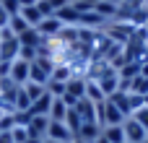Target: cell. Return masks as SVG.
Here are the masks:
<instances>
[{"mask_svg": "<svg viewBox=\"0 0 148 143\" xmlns=\"http://www.w3.org/2000/svg\"><path fill=\"white\" fill-rule=\"evenodd\" d=\"M133 31H135V26H130V23H125V21H109V23L104 26V34L109 36V42L122 44V47L130 42Z\"/></svg>", "mask_w": 148, "mask_h": 143, "instance_id": "obj_1", "label": "cell"}, {"mask_svg": "<svg viewBox=\"0 0 148 143\" xmlns=\"http://www.w3.org/2000/svg\"><path fill=\"white\" fill-rule=\"evenodd\" d=\"M18 36L10 31V29H0V60L5 63H13L18 57Z\"/></svg>", "mask_w": 148, "mask_h": 143, "instance_id": "obj_2", "label": "cell"}, {"mask_svg": "<svg viewBox=\"0 0 148 143\" xmlns=\"http://www.w3.org/2000/svg\"><path fill=\"white\" fill-rule=\"evenodd\" d=\"M96 83L101 86L104 96H112L114 91H120V76H117V70H114L112 65H107V68L101 70V76L96 78Z\"/></svg>", "mask_w": 148, "mask_h": 143, "instance_id": "obj_3", "label": "cell"}, {"mask_svg": "<svg viewBox=\"0 0 148 143\" xmlns=\"http://www.w3.org/2000/svg\"><path fill=\"white\" fill-rule=\"evenodd\" d=\"M29 68H31V63H23V60H13L10 63V70H8V78L16 83V86H23V83H29Z\"/></svg>", "mask_w": 148, "mask_h": 143, "instance_id": "obj_4", "label": "cell"}, {"mask_svg": "<svg viewBox=\"0 0 148 143\" xmlns=\"http://www.w3.org/2000/svg\"><path fill=\"white\" fill-rule=\"evenodd\" d=\"M122 133H125V143H143L148 138V133L133 120V117H127V120L122 122Z\"/></svg>", "mask_w": 148, "mask_h": 143, "instance_id": "obj_5", "label": "cell"}, {"mask_svg": "<svg viewBox=\"0 0 148 143\" xmlns=\"http://www.w3.org/2000/svg\"><path fill=\"white\" fill-rule=\"evenodd\" d=\"M44 138H49V141H60V143H70V141H73V133L68 130L65 122H55V120H49V128H47V135H44Z\"/></svg>", "mask_w": 148, "mask_h": 143, "instance_id": "obj_6", "label": "cell"}, {"mask_svg": "<svg viewBox=\"0 0 148 143\" xmlns=\"http://www.w3.org/2000/svg\"><path fill=\"white\" fill-rule=\"evenodd\" d=\"M60 29H62V23H60V18H57V16H44V18L39 21V26H36V31H39L44 39L57 36V34H60Z\"/></svg>", "mask_w": 148, "mask_h": 143, "instance_id": "obj_7", "label": "cell"}, {"mask_svg": "<svg viewBox=\"0 0 148 143\" xmlns=\"http://www.w3.org/2000/svg\"><path fill=\"white\" fill-rule=\"evenodd\" d=\"M47 128H49V117H47V115H31V122H29L26 130H29L31 138H42V141H44Z\"/></svg>", "mask_w": 148, "mask_h": 143, "instance_id": "obj_8", "label": "cell"}, {"mask_svg": "<svg viewBox=\"0 0 148 143\" xmlns=\"http://www.w3.org/2000/svg\"><path fill=\"white\" fill-rule=\"evenodd\" d=\"M65 94H68V96H73L75 102H81V99L86 96V78H81V76H73V78L65 83Z\"/></svg>", "mask_w": 148, "mask_h": 143, "instance_id": "obj_9", "label": "cell"}, {"mask_svg": "<svg viewBox=\"0 0 148 143\" xmlns=\"http://www.w3.org/2000/svg\"><path fill=\"white\" fill-rule=\"evenodd\" d=\"M75 112L81 115V122H96V104L91 102V99H81L78 104H75Z\"/></svg>", "mask_w": 148, "mask_h": 143, "instance_id": "obj_10", "label": "cell"}, {"mask_svg": "<svg viewBox=\"0 0 148 143\" xmlns=\"http://www.w3.org/2000/svg\"><path fill=\"white\" fill-rule=\"evenodd\" d=\"M55 16L60 18V23L62 26H78V18H81V13L68 3V5H62L60 10H55Z\"/></svg>", "mask_w": 148, "mask_h": 143, "instance_id": "obj_11", "label": "cell"}, {"mask_svg": "<svg viewBox=\"0 0 148 143\" xmlns=\"http://www.w3.org/2000/svg\"><path fill=\"white\" fill-rule=\"evenodd\" d=\"M99 135H101V125L99 122H83L75 138H81V141H86V143H94Z\"/></svg>", "mask_w": 148, "mask_h": 143, "instance_id": "obj_12", "label": "cell"}, {"mask_svg": "<svg viewBox=\"0 0 148 143\" xmlns=\"http://www.w3.org/2000/svg\"><path fill=\"white\" fill-rule=\"evenodd\" d=\"M42 42H44V36H42L36 29H26V31L18 36V44H21V47H34V50H39Z\"/></svg>", "mask_w": 148, "mask_h": 143, "instance_id": "obj_13", "label": "cell"}, {"mask_svg": "<svg viewBox=\"0 0 148 143\" xmlns=\"http://www.w3.org/2000/svg\"><path fill=\"white\" fill-rule=\"evenodd\" d=\"M107 99H109V102H112V104H114L125 117H130V96H127V91H114V94L107 96Z\"/></svg>", "mask_w": 148, "mask_h": 143, "instance_id": "obj_14", "label": "cell"}, {"mask_svg": "<svg viewBox=\"0 0 148 143\" xmlns=\"http://www.w3.org/2000/svg\"><path fill=\"white\" fill-rule=\"evenodd\" d=\"M49 78H52V76H49L44 68H39L36 63H31V68H29V81H31V83H39V86H44V89H47Z\"/></svg>", "mask_w": 148, "mask_h": 143, "instance_id": "obj_15", "label": "cell"}, {"mask_svg": "<svg viewBox=\"0 0 148 143\" xmlns=\"http://www.w3.org/2000/svg\"><path fill=\"white\" fill-rule=\"evenodd\" d=\"M52 99H55V96H49V94L44 91V94H42V96H39L34 104H31V115H47V117H49V107H52Z\"/></svg>", "mask_w": 148, "mask_h": 143, "instance_id": "obj_16", "label": "cell"}, {"mask_svg": "<svg viewBox=\"0 0 148 143\" xmlns=\"http://www.w3.org/2000/svg\"><path fill=\"white\" fill-rule=\"evenodd\" d=\"M65 115H68V104L57 96V99H52V107H49V120H55V122H65Z\"/></svg>", "mask_w": 148, "mask_h": 143, "instance_id": "obj_17", "label": "cell"}, {"mask_svg": "<svg viewBox=\"0 0 148 143\" xmlns=\"http://www.w3.org/2000/svg\"><path fill=\"white\" fill-rule=\"evenodd\" d=\"M86 99H91L94 104H101L107 96H104V91H101V86L96 81H86Z\"/></svg>", "mask_w": 148, "mask_h": 143, "instance_id": "obj_18", "label": "cell"}, {"mask_svg": "<svg viewBox=\"0 0 148 143\" xmlns=\"http://www.w3.org/2000/svg\"><path fill=\"white\" fill-rule=\"evenodd\" d=\"M8 29H10L16 36H21L26 29H34V26H29V23H26V18H23L21 13H16V16H10V21H8Z\"/></svg>", "mask_w": 148, "mask_h": 143, "instance_id": "obj_19", "label": "cell"}, {"mask_svg": "<svg viewBox=\"0 0 148 143\" xmlns=\"http://www.w3.org/2000/svg\"><path fill=\"white\" fill-rule=\"evenodd\" d=\"M101 135L109 143H125V133H122V125H112V128H101Z\"/></svg>", "mask_w": 148, "mask_h": 143, "instance_id": "obj_20", "label": "cell"}, {"mask_svg": "<svg viewBox=\"0 0 148 143\" xmlns=\"http://www.w3.org/2000/svg\"><path fill=\"white\" fill-rule=\"evenodd\" d=\"M94 10H96L101 18H107V21H114V16H117V5H112V3H101V0H96Z\"/></svg>", "mask_w": 148, "mask_h": 143, "instance_id": "obj_21", "label": "cell"}, {"mask_svg": "<svg viewBox=\"0 0 148 143\" xmlns=\"http://www.w3.org/2000/svg\"><path fill=\"white\" fill-rule=\"evenodd\" d=\"M21 16H23V18H26V23H29V26H34V29H36V26H39V21L44 18V16H42V10H39L36 5H31V8H21Z\"/></svg>", "mask_w": 148, "mask_h": 143, "instance_id": "obj_22", "label": "cell"}, {"mask_svg": "<svg viewBox=\"0 0 148 143\" xmlns=\"http://www.w3.org/2000/svg\"><path fill=\"white\" fill-rule=\"evenodd\" d=\"M65 125H68V130H70L73 138H75L78 130H81V125H83V122H81V115H78L75 109H68V115H65Z\"/></svg>", "mask_w": 148, "mask_h": 143, "instance_id": "obj_23", "label": "cell"}, {"mask_svg": "<svg viewBox=\"0 0 148 143\" xmlns=\"http://www.w3.org/2000/svg\"><path fill=\"white\" fill-rule=\"evenodd\" d=\"M73 78V70L65 65V63H60V65H55V70H52V81H60V83H68Z\"/></svg>", "mask_w": 148, "mask_h": 143, "instance_id": "obj_24", "label": "cell"}, {"mask_svg": "<svg viewBox=\"0 0 148 143\" xmlns=\"http://www.w3.org/2000/svg\"><path fill=\"white\" fill-rule=\"evenodd\" d=\"M21 89H23V91H26V96H29V99H31V104H34V102H36V99H39V96H42V94H44V91H47V89H44V86H39V83H31V81H29V83H23V86H21Z\"/></svg>", "mask_w": 148, "mask_h": 143, "instance_id": "obj_25", "label": "cell"}, {"mask_svg": "<svg viewBox=\"0 0 148 143\" xmlns=\"http://www.w3.org/2000/svg\"><path fill=\"white\" fill-rule=\"evenodd\" d=\"M16 112H31V99L26 96L23 89L16 91Z\"/></svg>", "mask_w": 148, "mask_h": 143, "instance_id": "obj_26", "label": "cell"}, {"mask_svg": "<svg viewBox=\"0 0 148 143\" xmlns=\"http://www.w3.org/2000/svg\"><path fill=\"white\" fill-rule=\"evenodd\" d=\"M130 117H133V120H135V122H138V125H140V128L148 133V107H146V104H143L140 109H135Z\"/></svg>", "mask_w": 148, "mask_h": 143, "instance_id": "obj_27", "label": "cell"}, {"mask_svg": "<svg viewBox=\"0 0 148 143\" xmlns=\"http://www.w3.org/2000/svg\"><path fill=\"white\" fill-rule=\"evenodd\" d=\"M36 50L34 47H18V60H23V63H34L36 60Z\"/></svg>", "mask_w": 148, "mask_h": 143, "instance_id": "obj_28", "label": "cell"}, {"mask_svg": "<svg viewBox=\"0 0 148 143\" xmlns=\"http://www.w3.org/2000/svg\"><path fill=\"white\" fill-rule=\"evenodd\" d=\"M47 94H49V96H55V99H57V96H62V94H65V83H60V81H52V78H49V83H47Z\"/></svg>", "mask_w": 148, "mask_h": 143, "instance_id": "obj_29", "label": "cell"}, {"mask_svg": "<svg viewBox=\"0 0 148 143\" xmlns=\"http://www.w3.org/2000/svg\"><path fill=\"white\" fill-rule=\"evenodd\" d=\"M10 138H13V143H26L29 141V130L26 128H13L10 130Z\"/></svg>", "mask_w": 148, "mask_h": 143, "instance_id": "obj_30", "label": "cell"}, {"mask_svg": "<svg viewBox=\"0 0 148 143\" xmlns=\"http://www.w3.org/2000/svg\"><path fill=\"white\" fill-rule=\"evenodd\" d=\"M0 5H3V10H5L8 16H16V13H21V5H18V0H3Z\"/></svg>", "mask_w": 148, "mask_h": 143, "instance_id": "obj_31", "label": "cell"}, {"mask_svg": "<svg viewBox=\"0 0 148 143\" xmlns=\"http://www.w3.org/2000/svg\"><path fill=\"white\" fill-rule=\"evenodd\" d=\"M8 21H10V16L3 10V5H0V29H8Z\"/></svg>", "mask_w": 148, "mask_h": 143, "instance_id": "obj_32", "label": "cell"}, {"mask_svg": "<svg viewBox=\"0 0 148 143\" xmlns=\"http://www.w3.org/2000/svg\"><path fill=\"white\" fill-rule=\"evenodd\" d=\"M47 3L52 5V10H60V8H62V5H68L70 0H47Z\"/></svg>", "mask_w": 148, "mask_h": 143, "instance_id": "obj_33", "label": "cell"}, {"mask_svg": "<svg viewBox=\"0 0 148 143\" xmlns=\"http://www.w3.org/2000/svg\"><path fill=\"white\" fill-rule=\"evenodd\" d=\"M36 3H39V0H18L21 8H31V5H36Z\"/></svg>", "mask_w": 148, "mask_h": 143, "instance_id": "obj_34", "label": "cell"}, {"mask_svg": "<svg viewBox=\"0 0 148 143\" xmlns=\"http://www.w3.org/2000/svg\"><path fill=\"white\" fill-rule=\"evenodd\" d=\"M140 76H143V78H148V63H143V65H140Z\"/></svg>", "mask_w": 148, "mask_h": 143, "instance_id": "obj_35", "label": "cell"}, {"mask_svg": "<svg viewBox=\"0 0 148 143\" xmlns=\"http://www.w3.org/2000/svg\"><path fill=\"white\" fill-rule=\"evenodd\" d=\"M26 143H42V138H31V135H29V141Z\"/></svg>", "mask_w": 148, "mask_h": 143, "instance_id": "obj_36", "label": "cell"}, {"mask_svg": "<svg viewBox=\"0 0 148 143\" xmlns=\"http://www.w3.org/2000/svg\"><path fill=\"white\" fill-rule=\"evenodd\" d=\"M94 143H109V141H107L104 135H99V138H96V141H94Z\"/></svg>", "mask_w": 148, "mask_h": 143, "instance_id": "obj_37", "label": "cell"}, {"mask_svg": "<svg viewBox=\"0 0 148 143\" xmlns=\"http://www.w3.org/2000/svg\"><path fill=\"white\" fill-rule=\"evenodd\" d=\"M101 3H112V5H120L122 0H101Z\"/></svg>", "mask_w": 148, "mask_h": 143, "instance_id": "obj_38", "label": "cell"}, {"mask_svg": "<svg viewBox=\"0 0 148 143\" xmlns=\"http://www.w3.org/2000/svg\"><path fill=\"white\" fill-rule=\"evenodd\" d=\"M70 143H86V141H81V138H73V141H70Z\"/></svg>", "mask_w": 148, "mask_h": 143, "instance_id": "obj_39", "label": "cell"}, {"mask_svg": "<svg viewBox=\"0 0 148 143\" xmlns=\"http://www.w3.org/2000/svg\"><path fill=\"white\" fill-rule=\"evenodd\" d=\"M42 143H60V141H49V138H44V141H42Z\"/></svg>", "mask_w": 148, "mask_h": 143, "instance_id": "obj_40", "label": "cell"}, {"mask_svg": "<svg viewBox=\"0 0 148 143\" xmlns=\"http://www.w3.org/2000/svg\"><path fill=\"white\" fill-rule=\"evenodd\" d=\"M146 107H148V94H146Z\"/></svg>", "mask_w": 148, "mask_h": 143, "instance_id": "obj_41", "label": "cell"}, {"mask_svg": "<svg viewBox=\"0 0 148 143\" xmlns=\"http://www.w3.org/2000/svg\"><path fill=\"white\" fill-rule=\"evenodd\" d=\"M143 143H148V138H146V141H143Z\"/></svg>", "mask_w": 148, "mask_h": 143, "instance_id": "obj_42", "label": "cell"}, {"mask_svg": "<svg viewBox=\"0 0 148 143\" xmlns=\"http://www.w3.org/2000/svg\"><path fill=\"white\" fill-rule=\"evenodd\" d=\"M0 133H3V130H0Z\"/></svg>", "mask_w": 148, "mask_h": 143, "instance_id": "obj_43", "label": "cell"}, {"mask_svg": "<svg viewBox=\"0 0 148 143\" xmlns=\"http://www.w3.org/2000/svg\"><path fill=\"white\" fill-rule=\"evenodd\" d=\"M0 3H3V0H0Z\"/></svg>", "mask_w": 148, "mask_h": 143, "instance_id": "obj_44", "label": "cell"}, {"mask_svg": "<svg viewBox=\"0 0 148 143\" xmlns=\"http://www.w3.org/2000/svg\"><path fill=\"white\" fill-rule=\"evenodd\" d=\"M146 63H148V60H146Z\"/></svg>", "mask_w": 148, "mask_h": 143, "instance_id": "obj_45", "label": "cell"}, {"mask_svg": "<svg viewBox=\"0 0 148 143\" xmlns=\"http://www.w3.org/2000/svg\"><path fill=\"white\" fill-rule=\"evenodd\" d=\"M146 3H148V0H146Z\"/></svg>", "mask_w": 148, "mask_h": 143, "instance_id": "obj_46", "label": "cell"}]
</instances>
